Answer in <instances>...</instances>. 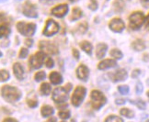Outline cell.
I'll return each instance as SVG.
<instances>
[{
    "label": "cell",
    "mask_w": 149,
    "mask_h": 122,
    "mask_svg": "<svg viewBox=\"0 0 149 122\" xmlns=\"http://www.w3.org/2000/svg\"><path fill=\"white\" fill-rule=\"evenodd\" d=\"M143 90H144V86H143V84L141 82H138L136 84V87H135V92L136 94H141V93L143 92Z\"/></svg>",
    "instance_id": "obj_38"
},
{
    "label": "cell",
    "mask_w": 149,
    "mask_h": 122,
    "mask_svg": "<svg viewBox=\"0 0 149 122\" xmlns=\"http://www.w3.org/2000/svg\"><path fill=\"white\" fill-rule=\"evenodd\" d=\"M59 30H60V27H59L58 23L55 22L54 19H50L46 21V24H45L42 34L44 35V36L51 37V36H53V35H54L58 32Z\"/></svg>",
    "instance_id": "obj_7"
},
{
    "label": "cell",
    "mask_w": 149,
    "mask_h": 122,
    "mask_svg": "<svg viewBox=\"0 0 149 122\" xmlns=\"http://www.w3.org/2000/svg\"><path fill=\"white\" fill-rule=\"evenodd\" d=\"M15 1H21V0H15Z\"/></svg>",
    "instance_id": "obj_53"
},
{
    "label": "cell",
    "mask_w": 149,
    "mask_h": 122,
    "mask_svg": "<svg viewBox=\"0 0 149 122\" xmlns=\"http://www.w3.org/2000/svg\"><path fill=\"white\" fill-rule=\"evenodd\" d=\"M8 0H0V3H4V2H7Z\"/></svg>",
    "instance_id": "obj_50"
},
{
    "label": "cell",
    "mask_w": 149,
    "mask_h": 122,
    "mask_svg": "<svg viewBox=\"0 0 149 122\" xmlns=\"http://www.w3.org/2000/svg\"><path fill=\"white\" fill-rule=\"evenodd\" d=\"M140 73H141V70L135 69V70H134V72L132 73V77H133V78H137L140 75Z\"/></svg>",
    "instance_id": "obj_40"
},
{
    "label": "cell",
    "mask_w": 149,
    "mask_h": 122,
    "mask_svg": "<svg viewBox=\"0 0 149 122\" xmlns=\"http://www.w3.org/2000/svg\"><path fill=\"white\" fill-rule=\"evenodd\" d=\"M140 2L144 8H149V0H140Z\"/></svg>",
    "instance_id": "obj_41"
},
{
    "label": "cell",
    "mask_w": 149,
    "mask_h": 122,
    "mask_svg": "<svg viewBox=\"0 0 149 122\" xmlns=\"http://www.w3.org/2000/svg\"><path fill=\"white\" fill-rule=\"evenodd\" d=\"M69 1H70L71 3H76V2L78 1V0H69Z\"/></svg>",
    "instance_id": "obj_49"
},
{
    "label": "cell",
    "mask_w": 149,
    "mask_h": 122,
    "mask_svg": "<svg viewBox=\"0 0 149 122\" xmlns=\"http://www.w3.org/2000/svg\"><path fill=\"white\" fill-rule=\"evenodd\" d=\"M56 121H57L56 118H54V117H52V118H50V119H48V121H47V122H56Z\"/></svg>",
    "instance_id": "obj_47"
},
{
    "label": "cell",
    "mask_w": 149,
    "mask_h": 122,
    "mask_svg": "<svg viewBox=\"0 0 149 122\" xmlns=\"http://www.w3.org/2000/svg\"><path fill=\"white\" fill-rule=\"evenodd\" d=\"M128 77V73L126 72V70L124 69H120L118 71L113 74L112 79L113 82H122V81L126 80Z\"/></svg>",
    "instance_id": "obj_16"
},
{
    "label": "cell",
    "mask_w": 149,
    "mask_h": 122,
    "mask_svg": "<svg viewBox=\"0 0 149 122\" xmlns=\"http://www.w3.org/2000/svg\"><path fill=\"white\" fill-rule=\"evenodd\" d=\"M42 116L44 118H47L49 116H52L54 114V108L50 106H43L41 110Z\"/></svg>",
    "instance_id": "obj_23"
},
{
    "label": "cell",
    "mask_w": 149,
    "mask_h": 122,
    "mask_svg": "<svg viewBox=\"0 0 149 122\" xmlns=\"http://www.w3.org/2000/svg\"><path fill=\"white\" fill-rule=\"evenodd\" d=\"M109 28H110L113 32L121 33L125 28V24L121 19L116 17V19H113L110 21V23H109Z\"/></svg>",
    "instance_id": "obj_10"
},
{
    "label": "cell",
    "mask_w": 149,
    "mask_h": 122,
    "mask_svg": "<svg viewBox=\"0 0 149 122\" xmlns=\"http://www.w3.org/2000/svg\"><path fill=\"white\" fill-rule=\"evenodd\" d=\"M58 115L62 119H67L70 118V112L69 111H62V112H59Z\"/></svg>",
    "instance_id": "obj_36"
},
{
    "label": "cell",
    "mask_w": 149,
    "mask_h": 122,
    "mask_svg": "<svg viewBox=\"0 0 149 122\" xmlns=\"http://www.w3.org/2000/svg\"><path fill=\"white\" fill-rule=\"evenodd\" d=\"M50 81L53 85H60L63 83L62 75L57 72H52L50 74Z\"/></svg>",
    "instance_id": "obj_18"
},
{
    "label": "cell",
    "mask_w": 149,
    "mask_h": 122,
    "mask_svg": "<svg viewBox=\"0 0 149 122\" xmlns=\"http://www.w3.org/2000/svg\"><path fill=\"white\" fill-rule=\"evenodd\" d=\"M17 30L23 36L31 37L36 31V25L34 23H25L20 21L17 23Z\"/></svg>",
    "instance_id": "obj_5"
},
{
    "label": "cell",
    "mask_w": 149,
    "mask_h": 122,
    "mask_svg": "<svg viewBox=\"0 0 149 122\" xmlns=\"http://www.w3.org/2000/svg\"><path fill=\"white\" fill-rule=\"evenodd\" d=\"M99 8V5H98V2H97V0H90L89 1V4H88V8L92 11H96Z\"/></svg>",
    "instance_id": "obj_34"
},
{
    "label": "cell",
    "mask_w": 149,
    "mask_h": 122,
    "mask_svg": "<svg viewBox=\"0 0 149 122\" xmlns=\"http://www.w3.org/2000/svg\"><path fill=\"white\" fill-rule=\"evenodd\" d=\"M117 66V62L115 60H111V59H106L101 61L99 64H98V69L100 70H106L109 68H113Z\"/></svg>",
    "instance_id": "obj_15"
},
{
    "label": "cell",
    "mask_w": 149,
    "mask_h": 122,
    "mask_svg": "<svg viewBox=\"0 0 149 122\" xmlns=\"http://www.w3.org/2000/svg\"><path fill=\"white\" fill-rule=\"evenodd\" d=\"M87 94V89L84 86H77L72 96V104L74 107H79L81 103L83 102L84 98Z\"/></svg>",
    "instance_id": "obj_6"
},
{
    "label": "cell",
    "mask_w": 149,
    "mask_h": 122,
    "mask_svg": "<svg viewBox=\"0 0 149 122\" xmlns=\"http://www.w3.org/2000/svg\"><path fill=\"white\" fill-rule=\"evenodd\" d=\"M45 77H46V73H45V72L40 71V72L36 73L35 76H34V79H35V81H37V82H41V81L45 79Z\"/></svg>",
    "instance_id": "obj_31"
},
{
    "label": "cell",
    "mask_w": 149,
    "mask_h": 122,
    "mask_svg": "<svg viewBox=\"0 0 149 122\" xmlns=\"http://www.w3.org/2000/svg\"><path fill=\"white\" fill-rule=\"evenodd\" d=\"M25 44L27 45V47H31L33 45V40L31 39H27L25 40Z\"/></svg>",
    "instance_id": "obj_44"
},
{
    "label": "cell",
    "mask_w": 149,
    "mask_h": 122,
    "mask_svg": "<svg viewBox=\"0 0 149 122\" xmlns=\"http://www.w3.org/2000/svg\"><path fill=\"white\" fill-rule=\"evenodd\" d=\"M73 56L76 58L77 60H78L79 59V56H80V53H79V51L77 50V49H73Z\"/></svg>",
    "instance_id": "obj_42"
},
{
    "label": "cell",
    "mask_w": 149,
    "mask_h": 122,
    "mask_svg": "<svg viewBox=\"0 0 149 122\" xmlns=\"http://www.w3.org/2000/svg\"><path fill=\"white\" fill-rule=\"evenodd\" d=\"M88 75H89V70L87 66L84 64L78 66V68L77 69V76L78 77V79L82 81H87L88 78Z\"/></svg>",
    "instance_id": "obj_13"
},
{
    "label": "cell",
    "mask_w": 149,
    "mask_h": 122,
    "mask_svg": "<svg viewBox=\"0 0 149 122\" xmlns=\"http://www.w3.org/2000/svg\"><path fill=\"white\" fill-rule=\"evenodd\" d=\"M146 122H149V119H148V120H146Z\"/></svg>",
    "instance_id": "obj_54"
},
{
    "label": "cell",
    "mask_w": 149,
    "mask_h": 122,
    "mask_svg": "<svg viewBox=\"0 0 149 122\" xmlns=\"http://www.w3.org/2000/svg\"><path fill=\"white\" fill-rule=\"evenodd\" d=\"M23 15L28 17H31V19H35V17H37L38 12H37L35 5H33L30 2H27L24 5V8H23Z\"/></svg>",
    "instance_id": "obj_12"
},
{
    "label": "cell",
    "mask_w": 149,
    "mask_h": 122,
    "mask_svg": "<svg viewBox=\"0 0 149 122\" xmlns=\"http://www.w3.org/2000/svg\"><path fill=\"white\" fill-rule=\"evenodd\" d=\"M120 114L122 116H124L126 118H128V119H133L134 117V112L129 108H122L120 110Z\"/></svg>",
    "instance_id": "obj_24"
},
{
    "label": "cell",
    "mask_w": 149,
    "mask_h": 122,
    "mask_svg": "<svg viewBox=\"0 0 149 122\" xmlns=\"http://www.w3.org/2000/svg\"><path fill=\"white\" fill-rule=\"evenodd\" d=\"M118 91L121 93L122 95H127L130 91V88L128 85H120L118 86Z\"/></svg>",
    "instance_id": "obj_33"
},
{
    "label": "cell",
    "mask_w": 149,
    "mask_h": 122,
    "mask_svg": "<svg viewBox=\"0 0 149 122\" xmlns=\"http://www.w3.org/2000/svg\"><path fill=\"white\" fill-rule=\"evenodd\" d=\"M45 64H46L47 68H53L54 66V62L52 58H48V59L46 60V62H45Z\"/></svg>",
    "instance_id": "obj_39"
},
{
    "label": "cell",
    "mask_w": 149,
    "mask_h": 122,
    "mask_svg": "<svg viewBox=\"0 0 149 122\" xmlns=\"http://www.w3.org/2000/svg\"><path fill=\"white\" fill-rule=\"evenodd\" d=\"M115 103L117 104V105H123V104H125V100L124 99H116V101H115Z\"/></svg>",
    "instance_id": "obj_46"
},
{
    "label": "cell",
    "mask_w": 149,
    "mask_h": 122,
    "mask_svg": "<svg viewBox=\"0 0 149 122\" xmlns=\"http://www.w3.org/2000/svg\"><path fill=\"white\" fill-rule=\"evenodd\" d=\"M146 95H147V96H148V98H149V91H148V92L146 93Z\"/></svg>",
    "instance_id": "obj_51"
},
{
    "label": "cell",
    "mask_w": 149,
    "mask_h": 122,
    "mask_svg": "<svg viewBox=\"0 0 149 122\" xmlns=\"http://www.w3.org/2000/svg\"><path fill=\"white\" fill-rule=\"evenodd\" d=\"M27 103L29 105V107L33 108V107H36L38 106V101L36 99H28Z\"/></svg>",
    "instance_id": "obj_37"
},
{
    "label": "cell",
    "mask_w": 149,
    "mask_h": 122,
    "mask_svg": "<svg viewBox=\"0 0 149 122\" xmlns=\"http://www.w3.org/2000/svg\"><path fill=\"white\" fill-rule=\"evenodd\" d=\"M69 10V8L66 4H61L54 7L53 9L51 10V13L53 16L56 17H64L67 12Z\"/></svg>",
    "instance_id": "obj_11"
},
{
    "label": "cell",
    "mask_w": 149,
    "mask_h": 122,
    "mask_svg": "<svg viewBox=\"0 0 149 122\" xmlns=\"http://www.w3.org/2000/svg\"><path fill=\"white\" fill-rule=\"evenodd\" d=\"M2 56V52L1 51H0V57H1Z\"/></svg>",
    "instance_id": "obj_52"
},
{
    "label": "cell",
    "mask_w": 149,
    "mask_h": 122,
    "mask_svg": "<svg viewBox=\"0 0 149 122\" xmlns=\"http://www.w3.org/2000/svg\"><path fill=\"white\" fill-rule=\"evenodd\" d=\"M50 1H53V0H40V2H42V3H48Z\"/></svg>",
    "instance_id": "obj_48"
},
{
    "label": "cell",
    "mask_w": 149,
    "mask_h": 122,
    "mask_svg": "<svg viewBox=\"0 0 149 122\" xmlns=\"http://www.w3.org/2000/svg\"><path fill=\"white\" fill-rule=\"evenodd\" d=\"M145 15L141 11H135L132 13L129 17V27L133 31H137L144 25L145 23Z\"/></svg>",
    "instance_id": "obj_2"
},
{
    "label": "cell",
    "mask_w": 149,
    "mask_h": 122,
    "mask_svg": "<svg viewBox=\"0 0 149 122\" xmlns=\"http://www.w3.org/2000/svg\"><path fill=\"white\" fill-rule=\"evenodd\" d=\"M80 47H81V49L86 52V53H88V55H91V53H92L93 47H92V44H91L90 42L84 40V42H82L81 43H80Z\"/></svg>",
    "instance_id": "obj_22"
},
{
    "label": "cell",
    "mask_w": 149,
    "mask_h": 122,
    "mask_svg": "<svg viewBox=\"0 0 149 122\" xmlns=\"http://www.w3.org/2000/svg\"><path fill=\"white\" fill-rule=\"evenodd\" d=\"M13 71H14V74H15V76L17 77V79H19V80H23L24 79L25 72H24L23 66H22L20 63H19V62L14 63Z\"/></svg>",
    "instance_id": "obj_14"
},
{
    "label": "cell",
    "mask_w": 149,
    "mask_h": 122,
    "mask_svg": "<svg viewBox=\"0 0 149 122\" xmlns=\"http://www.w3.org/2000/svg\"><path fill=\"white\" fill-rule=\"evenodd\" d=\"M132 104H134L137 106V107H138L139 109H142V110H144L146 109V104L145 101H143V100H137V101H131Z\"/></svg>",
    "instance_id": "obj_32"
},
{
    "label": "cell",
    "mask_w": 149,
    "mask_h": 122,
    "mask_svg": "<svg viewBox=\"0 0 149 122\" xmlns=\"http://www.w3.org/2000/svg\"><path fill=\"white\" fill-rule=\"evenodd\" d=\"M45 59V54L42 51H38L35 54L32 55L30 59V65L32 69L41 68Z\"/></svg>",
    "instance_id": "obj_8"
},
{
    "label": "cell",
    "mask_w": 149,
    "mask_h": 122,
    "mask_svg": "<svg viewBox=\"0 0 149 122\" xmlns=\"http://www.w3.org/2000/svg\"><path fill=\"white\" fill-rule=\"evenodd\" d=\"M132 48L136 51H142L146 49V43L144 42V40H143L138 39L132 43Z\"/></svg>",
    "instance_id": "obj_20"
},
{
    "label": "cell",
    "mask_w": 149,
    "mask_h": 122,
    "mask_svg": "<svg viewBox=\"0 0 149 122\" xmlns=\"http://www.w3.org/2000/svg\"><path fill=\"white\" fill-rule=\"evenodd\" d=\"M108 50V45L105 43H99L96 48V56L98 59H102Z\"/></svg>",
    "instance_id": "obj_17"
},
{
    "label": "cell",
    "mask_w": 149,
    "mask_h": 122,
    "mask_svg": "<svg viewBox=\"0 0 149 122\" xmlns=\"http://www.w3.org/2000/svg\"><path fill=\"white\" fill-rule=\"evenodd\" d=\"M10 77L9 73L7 71V70H0V81L1 82H6L8 81Z\"/></svg>",
    "instance_id": "obj_29"
},
{
    "label": "cell",
    "mask_w": 149,
    "mask_h": 122,
    "mask_svg": "<svg viewBox=\"0 0 149 122\" xmlns=\"http://www.w3.org/2000/svg\"><path fill=\"white\" fill-rule=\"evenodd\" d=\"M1 95L6 101L13 103L18 101L21 97V92L17 87L4 85L1 88Z\"/></svg>",
    "instance_id": "obj_1"
},
{
    "label": "cell",
    "mask_w": 149,
    "mask_h": 122,
    "mask_svg": "<svg viewBox=\"0 0 149 122\" xmlns=\"http://www.w3.org/2000/svg\"><path fill=\"white\" fill-rule=\"evenodd\" d=\"M62 122H65V121H62Z\"/></svg>",
    "instance_id": "obj_55"
},
{
    "label": "cell",
    "mask_w": 149,
    "mask_h": 122,
    "mask_svg": "<svg viewBox=\"0 0 149 122\" xmlns=\"http://www.w3.org/2000/svg\"><path fill=\"white\" fill-rule=\"evenodd\" d=\"M91 97V105L92 107L96 110H99L100 107H102L106 104V97L99 90H93L90 94Z\"/></svg>",
    "instance_id": "obj_4"
},
{
    "label": "cell",
    "mask_w": 149,
    "mask_h": 122,
    "mask_svg": "<svg viewBox=\"0 0 149 122\" xmlns=\"http://www.w3.org/2000/svg\"><path fill=\"white\" fill-rule=\"evenodd\" d=\"M29 54V51L26 49V48H21L20 51H19V57L21 58V59H24L26 58Z\"/></svg>",
    "instance_id": "obj_35"
},
{
    "label": "cell",
    "mask_w": 149,
    "mask_h": 122,
    "mask_svg": "<svg viewBox=\"0 0 149 122\" xmlns=\"http://www.w3.org/2000/svg\"><path fill=\"white\" fill-rule=\"evenodd\" d=\"M83 16V12L82 10L79 8H74L72 10V14L70 17V20L71 21H76L78 20L79 19H81V17Z\"/></svg>",
    "instance_id": "obj_21"
},
{
    "label": "cell",
    "mask_w": 149,
    "mask_h": 122,
    "mask_svg": "<svg viewBox=\"0 0 149 122\" xmlns=\"http://www.w3.org/2000/svg\"><path fill=\"white\" fill-rule=\"evenodd\" d=\"M72 89V85L67 84L65 87H57L53 92V99L55 103H64L68 98V92Z\"/></svg>",
    "instance_id": "obj_3"
},
{
    "label": "cell",
    "mask_w": 149,
    "mask_h": 122,
    "mask_svg": "<svg viewBox=\"0 0 149 122\" xmlns=\"http://www.w3.org/2000/svg\"><path fill=\"white\" fill-rule=\"evenodd\" d=\"M3 122H18V120L15 119H12V118H8V119H5L3 120Z\"/></svg>",
    "instance_id": "obj_45"
},
{
    "label": "cell",
    "mask_w": 149,
    "mask_h": 122,
    "mask_svg": "<svg viewBox=\"0 0 149 122\" xmlns=\"http://www.w3.org/2000/svg\"><path fill=\"white\" fill-rule=\"evenodd\" d=\"M51 85L48 84V83H43L42 85H41V88H40V91L41 93L43 95V96H48L51 92Z\"/></svg>",
    "instance_id": "obj_27"
},
{
    "label": "cell",
    "mask_w": 149,
    "mask_h": 122,
    "mask_svg": "<svg viewBox=\"0 0 149 122\" xmlns=\"http://www.w3.org/2000/svg\"><path fill=\"white\" fill-rule=\"evenodd\" d=\"M112 6L113 9L116 13H122L125 8V2L124 0H114Z\"/></svg>",
    "instance_id": "obj_19"
},
{
    "label": "cell",
    "mask_w": 149,
    "mask_h": 122,
    "mask_svg": "<svg viewBox=\"0 0 149 122\" xmlns=\"http://www.w3.org/2000/svg\"><path fill=\"white\" fill-rule=\"evenodd\" d=\"M105 122H123V119L120 117H117V116H109V117L105 119Z\"/></svg>",
    "instance_id": "obj_30"
},
{
    "label": "cell",
    "mask_w": 149,
    "mask_h": 122,
    "mask_svg": "<svg viewBox=\"0 0 149 122\" xmlns=\"http://www.w3.org/2000/svg\"><path fill=\"white\" fill-rule=\"evenodd\" d=\"M88 28V25L87 22H81L77 27V32L80 34H84L87 32Z\"/></svg>",
    "instance_id": "obj_28"
},
{
    "label": "cell",
    "mask_w": 149,
    "mask_h": 122,
    "mask_svg": "<svg viewBox=\"0 0 149 122\" xmlns=\"http://www.w3.org/2000/svg\"><path fill=\"white\" fill-rule=\"evenodd\" d=\"M145 27H146V28L147 31H149V14L147 15V17L145 19Z\"/></svg>",
    "instance_id": "obj_43"
},
{
    "label": "cell",
    "mask_w": 149,
    "mask_h": 122,
    "mask_svg": "<svg viewBox=\"0 0 149 122\" xmlns=\"http://www.w3.org/2000/svg\"><path fill=\"white\" fill-rule=\"evenodd\" d=\"M39 47L43 53L45 52V53H48L51 55H55L58 53V48L56 47V45H54L51 42H44V40L41 42L39 44Z\"/></svg>",
    "instance_id": "obj_9"
},
{
    "label": "cell",
    "mask_w": 149,
    "mask_h": 122,
    "mask_svg": "<svg viewBox=\"0 0 149 122\" xmlns=\"http://www.w3.org/2000/svg\"><path fill=\"white\" fill-rule=\"evenodd\" d=\"M11 31L7 25H1L0 26V39L4 37H8L10 34Z\"/></svg>",
    "instance_id": "obj_25"
},
{
    "label": "cell",
    "mask_w": 149,
    "mask_h": 122,
    "mask_svg": "<svg viewBox=\"0 0 149 122\" xmlns=\"http://www.w3.org/2000/svg\"><path fill=\"white\" fill-rule=\"evenodd\" d=\"M110 54L111 57H113L115 60H121L122 58L123 57V52L120 51L119 49H112L110 52Z\"/></svg>",
    "instance_id": "obj_26"
}]
</instances>
